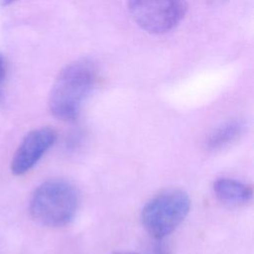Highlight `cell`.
<instances>
[{
    "mask_svg": "<svg viewBox=\"0 0 254 254\" xmlns=\"http://www.w3.org/2000/svg\"><path fill=\"white\" fill-rule=\"evenodd\" d=\"M220 1H224V0H220Z\"/></svg>",
    "mask_w": 254,
    "mask_h": 254,
    "instance_id": "11",
    "label": "cell"
},
{
    "mask_svg": "<svg viewBox=\"0 0 254 254\" xmlns=\"http://www.w3.org/2000/svg\"><path fill=\"white\" fill-rule=\"evenodd\" d=\"M190 209L189 194L180 189L165 190L153 196L141 210V222L157 239L171 234L187 217Z\"/></svg>",
    "mask_w": 254,
    "mask_h": 254,
    "instance_id": "3",
    "label": "cell"
},
{
    "mask_svg": "<svg viewBox=\"0 0 254 254\" xmlns=\"http://www.w3.org/2000/svg\"><path fill=\"white\" fill-rule=\"evenodd\" d=\"M115 254H135V253H129V252H120V253H115Z\"/></svg>",
    "mask_w": 254,
    "mask_h": 254,
    "instance_id": "10",
    "label": "cell"
},
{
    "mask_svg": "<svg viewBox=\"0 0 254 254\" xmlns=\"http://www.w3.org/2000/svg\"><path fill=\"white\" fill-rule=\"evenodd\" d=\"M96 71L87 60H78L65 65L57 76L49 96L52 114L62 121L74 120L92 92Z\"/></svg>",
    "mask_w": 254,
    "mask_h": 254,
    "instance_id": "1",
    "label": "cell"
},
{
    "mask_svg": "<svg viewBox=\"0 0 254 254\" xmlns=\"http://www.w3.org/2000/svg\"><path fill=\"white\" fill-rule=\"evenodd\" d=\"M6 71H7V64L4 57L0 54V95L2 91V87L4 84V80L6 77Z\"/></svg>",
    "mask_w": 254,
    "mask_h": 254,
    "instance_id": "8",
    "label": "cell"
},
{
    "mask_svg": "<svg viewBox=\"0 0 254 254\" xmlns=\"http://www.w3.org/2000/svg\"><path fill=\"white\" fill-rule=\"evenodd\" d=\"M213 191L220 202L232 206L245 204L253 196L251 186L230 178L216 180L213 184Z\"/></svg>",
    "mask_w": 254,
    "mask_h": 254,
    "instance_id": "6",
    "label": "cell"
},
{
    "mask_svg": "<svg viewBox=\"0 0 254 254\" xmlns=\"http://www.w3.org/2000/svg\"><path fill=\"white\" fill-rule=\"evenodd\" d=\"M16 1H17V0H1V2H2V5H4V6L10 5V4H12V3L16 2Z\"/></svg>",
    "mask_w": 254,
    "mask_h": 254,
    "instance_id": "9",
    "label": "cell"
},
{
    "mask_svg": "<svg viewBox=\"0 0 254 254\" xmlns=\"http://www.w3.org/2000/svg\"><path fill=\"white\" fill-rule=\"evenodd\" d=\"M56 132L51 127L30 131L21 141L11 161V172L15 176L28 173L42 159L56 141Z\"/></svg>",
    "mask_w": 254,
    "mask_h": 254,
    "instance_id": "5",
    "label": "cell"
},
{
    "mask_svg": "<svg viewBox=\"0 0 254 254\" xmlns=\"http://www.w3.org/2000/svg\"><path fill=\"white\" fill-rule=\"evenodd\" d=\"M78 207L76 188L65 180H49L41 184L30 200V213L39 223L49 227L68 224Z\"/></svg>",
    "mask_w": 254,
    "mask_h": 254,
    "instance_id": "2",
    "label": "cell"
},
{
    "mask_svg": "<svg viewBox=\"0 0 254 254\" xmlns=\"http://www.w3.org/2000/svg\"><path fill=\"white\" fill-rule=\"evenodd\" d=\"M245 130L240 120L229 121L216 128L207 138V147L211 150L221 149L237 140Z\"/></svg>",
    "mask_w": 254,
    "mask_h": 254,
    "instance_id": "7",
    "label": "cell"
},
{
    "mask_svg": "<svg viewBox=\"0 0 254 254\" xmlns=\"http://www.w3.org/2000/svg\"><path fill=\"white\" fill-rule=\"evenodd\" d=\"M134 22L150 34H165L176 28L187 11L185 0H127Z\"/></svg>",
    "mask_w": 254,
    "mask_h": 254,
    "instance_id": "4",
    "label": "cell"
}]
</instances>
